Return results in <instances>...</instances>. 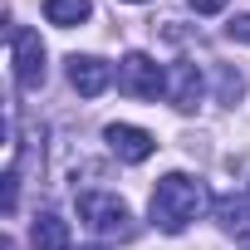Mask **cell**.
<instances>
[{
	"mask_svg": "<svg viewBox=\"0 0 250 250\" xmlns=\"http://www.w3.org/2000/svg\"><path fill=\"white\" fill-rule=\"evenodd\" d=\"M216 221H221V230H245L250 226V206H245V196H216Z\"/></svg>",
	"mask_w": 250,
	"mask_h": 250,
	"instance_id": "10",
	"label": "cell"
},
{
	"mask_svg": "<svg viewBox=\"0 0 250 250\" xmlns=\"http://www.w3.org/2000/svg\"><path fill=\"white\" fill-rule=\"evenodd\" d=\"M128 5H143V0H128Z\"/></svg>",
	"mask_w": 250,
	"mask_h": 250,
	"instance_id": "16",
	"label": "cell"
},
{
	"mask_svg": "<svg viewBox=\"0 0 250 250\" xmlns=\"http://www.w3.org/2000/svg\"><path fill=\"white\" fill-rule=\"evenodd\" d=\"M187 5H191L196 15H221V10L230 5V0H187Z\"/></svg>",
	"mask_w": 250,
	"mask_h": 250,
	"instance_id": "13",
	"label": "cell"
},
{
	"mask_svg": "<svg viewBox=\"0 0 250 250\" xmlns=\"http://www.w3.org/2000/svg\"><path fill=\"white\" fill-rule=\"evenodd\" d=\"M240 88H245V79H240L235 69H221V88H216V98H221V103H235Z\"/></svg>",
	"mask_w": 250,
	"mask_h": 250,
	"instance_id": "11",
	"label": "cell"
},
{
	"mask_svg": "<svg viewBox=\"0 0 250 250\" xmlns=\"http://www.w3.org/2000/svg\"><path fill=\"white\" fill-rule=\"evenodd\" d=\"M10 59H15V83L20 88H40L44 83L49 64H44V44H40L35 30H25V25L10 30Z\"/></svg>",
	"mask_w": 250,
	"mask_h": 250,
	"instance_id": "4",
	"label": "cell"
},
{
	"mask_svg": "<svg viewBox=\"0 0 250 250\" xmlns=\"http://www.w3.org/2000/svg\"><path fill=\"white\" fill-rule=\"evenodd\" d=\"M206 206H216V201L206 196V182H196V177H187V172H167V177L152 187L147 216H152V226H157V230L182 235V230H187Z\"/></svg>",
	"mask_w": 250,
	"mask_h": 250,
	"instance_id": "1",
	"label": "cell"
},
{
	"mask_svg": "<svg viewBox=\"0 0 250 250\" xmlns=\"http://www.w3.org/2000/svg\"><path fill=\"white\" fill-rule=\"evenodd\" d=\"M240 240H245V250H250V226H245V230H240Z\"/></svg>",
	"mask_w": 250,
	"mask_h": 250,
	"instance_id": "14",
	"label": "cell"
},
{
	"mask_svg": "<svg viewBox=\"0 0 250 250\" xmlns=\"http://www.w3.org/2000/svg\"><path fill=\"white\" fill-rule=\"evenodd\" d=\"M88 15H93L88 0H44V20L59 25V30H74V25H83Z\"/></svg>",
	"mask_w": 250,
	"mask_h": 250,
	"instance_id": "9",
	"label": "cell"
},
{
	"mask_svg": "<svg viewBox=\"0 0 250 250\" xmlns=\"http://www.w3.org/2000/svg\"><path fill=\"white\" fill-rule=\"evenodd\" d=\"M103 138H108V147H113L118 162H133V167L147 162V157L157 152V138H152L147 128H133V123H108Z\"/></svg>",
	"mask_w": 250,
	"mask_h": 250,
	"instance_id": "5",
	"label": "cell"
},
{
	"mask_svg": "<svg viewBox=\"0 0 250 250\" xmlns=\"http://www.w3.org/2000/svg\"><path fill=\"white\" fill-rule=\"evenodd\" d=\"M30 250H69V221L54 216V211L35 216V226H30Z\"/></svg>",
	"mask_w": 250,
	"mask_h": 250,
	"instance_id": "8",
	"label": "cell"
},
{
	"mask_svg": "<svg viewBox=\"0 0 250 250\" xmlns=\"http://www.w3.org/2000/svg\"><path fill=\"white\" fill-rule=\"evenodd\" d=\"M79 216H83V226H88L93 235H103V240H133V235H138V221H133L128 201L113 196V191H83V196H79Z\"/></svg>",
	"mask_w": 250,
	"mask_h": 250,
	"instance_id": "2",
	"label": "cell"
},
{
	"mask_svg": "<svg viewBox=\"0 0 250 250\" xmlns=\"http://www.w3.org/2000/svg\"><path fill=\"white\" fill-rule=\"evenodd\" d=\"M118 88L128 93V98H157V93H167V69L152 54L133 49L128 59L118 64Z\"/></svg>",
	"mask_w": 250,
	"mask_h": 250,
	"instance_id": "3",
	"label": "cell"
},
{
	"mask_svg": "<svg viewBox=\"0 0 250 250\" xmlns=\"http://www.w3.org/2000/svg\"><path fill=\"white\" fill-rule=\"evenodd\" d=\"M226 35H230L235 44H250V15H235V20L226 25Z\"/></svg>",
	"mask_w": 250,
	"mask_h": 250,
	"instance_id": "12",
	"label": "cell"
},
{
	"mask_svg": "<svg viewBox=\"0 0 250 250\" xmlns=\"http://www.w3.org/2000/svg\"><path fill=\"white\" fill-rule=\"evenodd\" d=\"M83 250H103V245H83Z\"/></svg>",
	"mask_w": 250,
	"mask_h": 250,
	"instance_id": "15",
	"label": "cell"
},
{
	"mask_svg": "<svg viewBox=\"0 0 250 250\" xmlns=\"http://www.w3.org/2000/svg\"><path fill=\"white\" fill-rule=\"evenodd\" d=\"M113 79H118L113 64H103L98 54H69V83H74L79 98H98Z\"/></svg>",
	"mask_w": 250,
	"mask_h": 250,
	"instance_id": "6",
	"label": "cell"
},
{
	"mask_svg": "<svg viewBox=\"0 0 250 250\" xmlns=\"http://www.w3.org/2000/svg\"><path fill=\"white\" fill-rule=\"evenodd\" d=\"M167 93H172V108H182V113H191L196 103H201V93H206V83H201V69L196 64H172L167 69Z\"/></svg>",
	"mask_w": 250,
	"mask_h": 250,
	"instance_id": "7",
	"label": "cell"
}]
</instances>
